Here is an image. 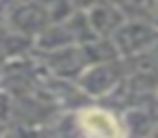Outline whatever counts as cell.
<instances>
[{
  "mask_svg": "<svg viewBox=\"0 0 158 138\" xmlns=\"http://www.w3.org/2000/svg\"><path fill=\"white\" fill-rule=\"evenodd\" d=\"M80 125L91 138H121L123 136V127L119 125V121L113 114L98 110V108L82 110Z\"/></svg>",
  "mask_w": 158,
  "mask_h": 138,
  "instance_id": "obj_1",
  "label": "cell"
}]
</instances>
